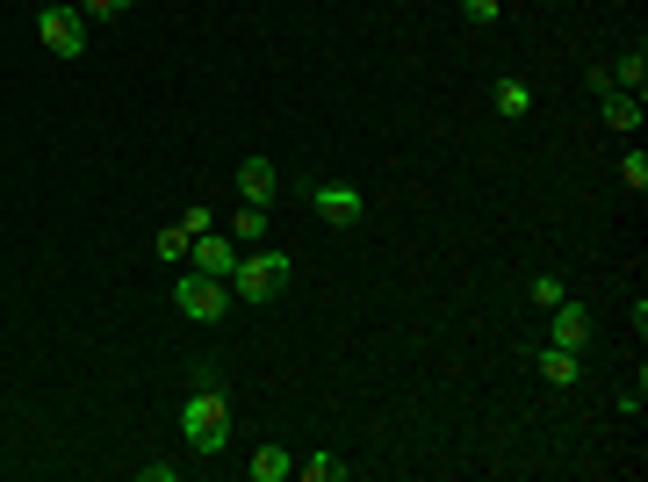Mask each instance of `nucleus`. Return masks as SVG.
<instances>
[{
	"label": "nucleus",
	"mask_w": 648,
	"mask_h": 482,
	"mask_svg": "<svg viewBox=\"0 0 648 482\" xmlns=\"http://www.w3.org/2000/svg\"><path fill=\"white\" fill-rule=\"evenodd\" d=\"M490 102H497V116H533V94H526V80H497L490 86Z\"/></svg>",
	"instance_id": "f8f14e48"
},
{
	"label": "nucleus",
	"mask_w": 648,
	"mask_h": 482,
	"mask_svg": "<svg viewBox=\"0 0 648 482\" xmlns=\"http://www.w3.org/2000/svg\"><path fill=\"white\" fill-rule=\"evenodd\" d=\"M188 267H195V274L231 281V267H239V238H223V231H202V238L188 245Z\"/></svg>",
	"instance_id": "423d86ee"
},
{
	"label": "nucleus",
	"mask_w": 648,
	"mask_h": 482,
	"mask_svg": "<svg viewBox=\"0 0 648 482\" xmlns=\"http://www.w3.org/2000/svg\"><path fill=\"white\" fill-rule=\"evenodd\" d=\"M541 381L569 389V381H577V353H569V345H547V353H541Z\"/></svg>",
	"instance_id": "ddd939ff"
},
{
	"label": "nucleus",
	"mask_w": 648,
	"mask_h": 482,
	"mask_svg": "<svg viewBox=\"0 0 648 482\" xmlns=\"http://www.w3.org/2000/svg\"><path fill=\"white\" fill-rule=\"evenodd\" d=\"M173 310L188 317V325H217L223 310H231V281H217V274H181L173 281Z\"/></svg>",
	"instance_id": "7ed1b4c3"
},
{
	"label": "nucleus",
	"mask_w": 648,
	"mask_h": 482,
	"mask_svg": "<svg viewBox=\"0 0 648 482\" xmlns=\"http://www.w3.org/2000/svg\"><path fill=\"white\" fill-rule=\"evenodd\" d=\"M620 180H627L634 195H648V152H641V144H627V158H620Z\"/></svg>",
	"instance_id": "dca6fc26"
},
{
	"label": "nucleus",
	"mask_w": 648,
	"mask_h": 482,
	"mask_svg": "<svg viewBox=\"0 0 648 482\" xmlns=\"http://www.w3.org/2000/svg\"><path fill=\"white\" fill-rule=\"evenodd\" d=\"M137 0H80V15L86 22H116V15H130Z\"/></svg>",
	"instance_id": "aec40b11"
},
{
	"label": "nucleus",
	"mask_w": 648,
	"mask_h": 482,
	"mask_svg": "<svg viewBox=\"0 0 648 482\" xmlns=\"http://www.w3.org/2000/svg\"><path fill=\"white\" fill-rule=\"evenodd\" d=\"M274 188H281V166H274V158H245L239 166V195L245 202H274Z\"/></svg>",
	"instance_id": "6e6552de"
},
{
	"label": "nucleus",
	"mask_w": 648,
	"mask_h": 482,
	"mask_svg": "<svg viewBox=\"0 0 648 482\" xmlns=\"http://www.w3.org/2000/svg\"><path fill=\"white\" fill-rule=\"evenodd\" d=\"M296 468H303V482H339L346 475L339 454H310V461H296Z\"/></svg>",
	"instance_id": "f3484780"
},
{
	"label": "nucleus",
	"mask_w": 648,
	"mask_h": 482,
	"mask_svg": "<svg viewBox=\"0 0 648 482\" xmlns=\"http://www.w3.org/2000/svg\"><path fill=\"white\" fill-rule=\"evenodd\" d=\"M181 231H188V238L217 231V209H209V202H188V209H181Z\"/></svg>",
	"instance_id": "a211bd4d"
},
{
	"label": "nucleus",
	"mask_w": 648,
	"mask_h": 482,
	"mask_svg": "<svg viewBox=\"0 0 648 482\" xmlns=\"http://www.w3.org/2000/svg\"><path fill=\"white\" fill-rule=\"evenodd\" d=\"M598 116L613 122L620 138H634V130H641V94H620V86H605V108H598Z\"/></svg>",
	"instance_id": "1a4fd4ad"
},
{
	"label": "nucleus",
	"mask_w": 648,
	"mask_h": 482,
	"mask_svg": "<svg viewBox=\"0 0 648 482\" xmlns=\"http://www.w3.org/2000/svg\"><path fill=\"white\" fill-rule=\"evenodd\" d=\"M181 439H188L195 454H223L231 447V397H223V389H195V397L181 403Z\"/></svg>",
	"instance_id": "f257e3e1"
},
{
	"label": "nucleus",
	"mask_w": 648,
	"mask_h": 482,
	"mask_svg": "<svg viewBox=\"0 0 648 482\" xmlns=\"http://www.w3.org/2000/svg\"><path fill=\"white\" fill-rule=\"evenodd\" d=\"M267 231H274L267 202H245L239 216H231V238H239V245H267Z\"/></svg>",
	"instance_id": "9b49d317"
},
{
	"label": "nucleus",
	"mask_w": 648,
	"mask_h": 482,
	"mask_svg": "<svg viewBox=\"0 0 648 482\" xmlns=\"http://www.w3.org/2000/svg\"><path fill=\"white\" fill-rule=\"evenodd\" d=\"M310 209H317V224H332V231H354V224H368V202H360L354 188H332V180H310Z\"/></svg>",
	"instance_id": "39448f33"
},
{
	"label": "nucleus",
	"mask_w": 648,
	"mask_h": 482,
	"mask_svg": "<svg viewBox=\"0 0 648 482\" xmlns=\"http://www.w3.org/2000/svg\"><path fill=\"white\" fill-rule=\"evenodd\" d=\"M188 231H181V224H166V231H159V259H166V267H173V259H188Z\"/></svg>",
	"instance_id": "6ab92c4d"
},
{
	"label": "nucleus",
	"mask_w": 648,
	"mask_h": 482,
	"mask_svg": "<svg viewBox=\"0 0 648 482\" xmlns=\"http://www.w3.org/2000/svg\"><path fill=\"white\" fill-rule=\"evenodd\" d=\"M605 80H613L620 94H641V86H648V51H641V44H634V51H620L613 66H605Z\"/></svg>",
	"instance_id": "9d476101"
},
{
	"label": "nucleus",
	"mask_w": 648,
	"mask_h": 482,
	"mask_svg": "<svg viewBox=\"0 0 648 482\" xmlns=\"http://www.w3.org/2000/svg\"><path fill=\"white\" fill-rule=\"evenodd\" d=\"M36 36H44L51 58H86V15L72 8V0H51V8L36 15Z\"/></svg>",
	"instance_id": "20e7f679"
},
{
	"label": "nucleus",
	"mask_w": 648,
	"mask_h": 482,
	"mask_svg": "<svg viewBox=\"0 0 648 482\" xmlns=\"http://www.w3.org/2000/svg\"><path fill=\"white\" fill-rule=\"evenodd\" d=\"M289 468H296L289 447H259L253 454V482H289Z\"/></svg>",
	"instance_id": "4468645a"
},
{
	"label": "nucleus",
	"mask_w": 648,
	"mask_h": 482,
	"mask_svg": "<svg viewBox=\"0 0 648 482\" xmlns=\"http://www.w3.org/2000/svg\"><path fill=\"white\" fill-rule=\"evenodd\" d=\"M289 289V252H239V267H231V295L239 303H274V295Z\"/></svg>",
	"instance_id": "f03ea898"
},
{
	"label": "nucleus",
	"mask_w": 648,
	"mask_h": 482,
	"mask_svg": "<svg viewBox=\"0 0 648 482\" xmlns=\"http://www.w3.org/2000/svg\"><path fill=\"white\" fill-rule=\"evenodd\" d=\"M461 15L476 22V30H490V22H497V15H505V0H461Z\"/></svg>",
	"instance_id": "412c9836"
},
{
	"label": "nucleus",
	"mask_w": 648,
	"mask_h": 482,
	"mask_svg": "<svg viewBox=\"0 0 648 482\" xmlns=\"http://www.w3.org/2000/svg\"><path fill=\"white\" fill-rule=\"evenodd\" d=\"M526 295L541 303V310H555V303L569 295V281H563V274H533V281H526Z\"/></svg>",
	"instance_id": "2eb2a0df"
},
{
	"label": "nucleus",
	"mask_w": 648,
	"mask_h": 482,
	"mask_svg": "<svg viewBox=\"0 0 648 482\" xmlns=\"http://www.w3.org/2000/svg\"><path fill=\"white\" fill-rule=\"evenodd\" d=\"M547 345H569V353H583V345H591V310L563 295V303L547 310Z\"/></svg>",
	"instance_id": "0eeeda50"
}]
</instances>
